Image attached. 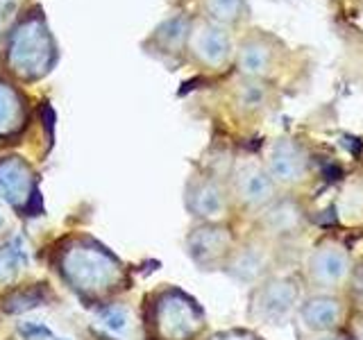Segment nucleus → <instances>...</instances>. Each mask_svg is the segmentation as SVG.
<instances>
[{
    "label": "nucleus",
    "mask_w": 363,
    "mask_h": 340,
    "mask_svg": "<svg viewBox=\"0 0 363 340\" xmlns=\"http://www.w3.org/2000/svg\"><path fill=\"white\" fill-rule=\"evenodd\" d=\"M311 270L318 281L334 283L345 275L347 256L340 247H323L315 252V256L311 261Z\"/></svg>",
    "instance_id": "10"
},
{
    "label": "nucleus",
    "mask_w": 363,
    "mask_h": 340,
    "mask_svg": "<svg viewBox=\"0 0 363 340\" xmlns=\"http://www.w3.org/2000/svg\"><path fill=\"white\" fill-rule=\"evenodd\" d=\"M275 48L264 37H250L236 50V64L247 79L266 77L275 68Z\"/></svg>",
    "instance_id": "7"
},
{
    "label": "nucleus",
    "mask_w": 363,
    "mask_h": 340,
    "mask_svg": "<svg viewBox=\"0 0 363 340\" xmlns=\"http://www.w3.org/2000/svg\"><path fill=\"white\" fill-rule=\"evenodd\" d=\"M300 220H302V213H300V209L295 207L293 202H279L266 215V225L275 234H289V232H293L295 227L300 225Z\"/></svg>",
    "instance_id": "17"
},
{
    "label": "nucleus",
    "mask_w": 363,
    "mask_h": 340,
    "mask_svg": "<svg viewBox=\"0 0 363 340\" xmlns=\"http://www.w3.org/2000/svg\"><path fill=\"white\" fill-rule=\"evenodd\" d=\"M189 204L198 215H218L223 211V193L213 181H200L193 186Z\"/></svg>",
    "instance_id": "11"
},
{
    "label": "nucleus",
    "mask_w": 363,
    "mask_h": 340,
    "mask_svg": "<svg viewBox=\"0 0 363 340\" xmlns=\"http://www.w3.org/2000/svg\"><path fill=\"white\" fill-rule=\"evenodd\" d=\"M338 304L334 300H311L304 309L306 324L313 329H329L338 320Z\"/></svg>",
    "instance_id": "18"
},
{
    "label": "nucleus",
    "mask_w": 363,
    "mask_h": 340,
    "mask_svg": "<svg viewBox=\"0 0 363 340\" xmlns=\"http://www.w3.org/2000/svg\"><path fill=\"white\" fill-rule=\"evenodd\" d=\"M45 300H48V290H45V286L43 283H34V286H30L26 290L11 293L3 302V309L7 313H23V311L37 309V306L43 304Z\"/></svg>",
    "instance_id": "16"
},
{
    "label": "nucleus",
    "mask_w": 363,
    "mask_h": 340,
    "mask_svg": "<svg viewBox=\"0 0 363 340\" xmlns=\"http://www.w3.org/2000/svg\"><path fill=\"white\" fill-rule=\"evenodd\" d=\"M0 225H3V220H0Z\"/></svg>",
    "instance_id": "24"
},
{
    "label": "nucleus",
    "mask_w": 363,
    "mask_h": 340,
    "mask_svg": "<svg viewBox=\"0 0 363 340\" xmlns=\"http://www.w3.org/2000/svg\"><path fill=\"white\" fill-rule=\"evenodd\" d=\"M62 340H66V338H62Z\"/></svg>",
    "instance_id": "25"
},
{
    "label": "nucleus",
    "mask_w": 363,
    "mask_h": 340,
    "mask_svg": "<svg viewBox=\"0 0 363 340\" xmlns=\"http://www.w3.org/2000/svg\"><path fill=\"white\" fill-rule=\"evenodd\" d=\"M21 334L23 336H28L30 340H37V338H50V329H45V327H41V324H32V322H28V324H23L21 327Z\"/></svg>",
    "instance_id": "22"
},
{
    "label": "nucleus",
    "mask_w": 363,
    "mask_h": 340,
    "mask_svg": "<svg viewBox=\"0 0 363 340\" xmlns=\"http://www.w3.org/2000/svg\"><path fill=\"white\" fill-rule=\"evenodd\" d=\"M26 249L18 238L0 247V283H9L18 277V272L26 268Z\"/></svg>",
    "instance_id": "13"
},
{
    "label": "nucleus",
    "mask_w": 363,
    "mask_h": 340,
    "mask_svg": "<svg viewBox=\"0 0 363 340\" xmlns=\"http://www.w3.org/2000/svg\"><path fill=\"white\" fill-rule=\"evenodd\" d=\"M34 188V175L26 162H21L18 157L0 159V191L11 204L26 209Z\"/></svg>",
    "instance_id": "5"
},
{
    "label": "nucleus",
    "mask_w": 363,
    "mask_h": 340,
    "mask_svg": "<svg viewBox=\"0 0 363 340\" xmlns=\"http://www.w3.org/2000/svg\"><path fill=\"white\" fill-rule=\"evenodd\" d=\"M159 327L170 340H186L200 327V313L182 295H168L159 304Z\"/></svg>",
    "instance_id": "4"
},
{
    "label": "nucleus",
    "mask_w": 363,
    "mask_h": 340,
    "mask_svg": "<svg viewBox=\"0 0 363 340\" xmlns=\"http://www.w3.org/2000/svg\"><path fill=\"white\" fill-rule=\"evenodd\" d=\"M55 43L50 32L45 30L43 18L30 16L21 23L9 43V64L21 77H41L55 64Z\"/></svg>",
    "instance_id": "1"
},
{
    "label": "nucleus",
    "mask_w": 363,
    "mask_h": 340,
    "mask_svg": "<svg viewBox=\"0 0 363 340\" xmlns=\"http://www.w3.org/2000/svg\"><path fill=\"white\" fill-rule=\"evenodd\" d=\"M261 268H264V254L257 252V249H245L243 254H238L236 264H234V272L241 279H252L257 275H261Z\"/></svg>",
    "instance_id": "19"
},
{
    "label": "nucleus",
    "mask_w": 363,
    "mask_h": 340,
    "mask_svg": "<svg viewBox=\"0 0 363 340\" xmlns=\"http://www.w3.org/2000/svg\"><path fill=\"white\" fill-rule=\"evenodd\" d=\"M272 177L266 173V168L257 162H245L236 170V193L245 204L259 207L272 198Z\"/></svg>",
    "instance_id": "8"
},
{
    "label": "nucleus",
    "mask_w": 363,
    "mask_h": 340,
    "mask_svg": "<svg viewBox=\"0 0 363 340\" xmlns=\"http://www.w3.org/2000/svg\"><path fill=\"white\" fill-rule=\"evenodd\" d=\"M204 11L218 26H232L245 14V0H202Z\"/></svg>",
    "instance_id": "14"
},
{
    "label": "nucleus",
    "mask_w": 363,
    "mask_h": 340,
    "mask_svg": "<svg viewBox=\"0 0 363 340\" xmlns=\"http://www.w3.org/2000/svg\"><path fill=\"white\" fill-rule=\"evenodd\" d=\"M64 272L75 288L100 290L116 279L118 266L100 247H75L64 259Z\"/></svg>",
    "instance_id": "2"
},
{
    "label": "nucleus",
    "mask_w": 363,
    "mask_h": 340,
    "mask_svg": "<svg viewBox=\"0 0 363 340\" xmlns=\"http://www.w3.org/2000/svg\"><path fill=\"white\" fill-rule=\"evenodd\" d=\"M227 247V236L223 230H198L191 236V254L198 261L216 259Z\"/></svg>",
    "instance_id": "12"
},
{
    "label": "nucleus",
    "mask_w": 363,
    "mask_h": 340,
    "mask_svg": "<svg viewBox=\"0 0 363 340\" xmlns=\"http://www.w3.org/2000/svg\"><path fill=\"white\" fill-rule=\"evenodd\" d=\"M191 52L196 55V60L209 68H220L232 57V37L225 30V26H218L213 21H202L191 30L189 37Z\"/></svg>",
    "instance_id": "3"
},
{
    "label": "nucleus",
    "mask_w": 363,
    "mask_h": 340,
    "mask_svg": "<svg viewBox=\"0 0 363 340\" xmlns=\"http://www.w3.org/2000/svg\"><path fill=\"white\" fill-rule=\"evenodd\" d=\"M238 105L245 107V109H259L261 105H264V100H266V91H264V84H259L257 79H247L245 84L238 86Z\"/></svg>",
    "instance_id": "20"
},
{
    "label": "nucleus",
    "mask_w": 363,
    "mask_h": 340,
    "mask_svg": "<svg viewBox=\"0 0 363 340\" xmlns=\"http://www.w3.org/2000/svg\"><path fill=\"white\" fill-rule=\"evenodd\" d=\"M23 118H26V109H23L21 96L11 84L0 82V136L16 134L23 128Z\"/></svg>",
    "instance_id": "9"
},
{
    "label": "nucleus",
    "mask_w": 363,
    "mask_h": 340,
    "mask_svg": "<svg viewBox=\"0 0 363 340\" xmlns=\"http://www.w3.org/2000/svg\"><path fill=\"white\" fill-rule=\"evenodd\" d=\"M218 340H250V338H218Z\"/></svg>",
    "instance_id": "23"
},
{
    "label": "nucleus",
    "mask_w": 363,
    "mask_h": 340,
    "mask_svg": "<svg viewBox=\"0 0 363 340\" xmlns=\"http://www.w3.org/2000/svg\"><path fill=\"white\" fill-rule=\"evenodd\" d=\"M102 320H105L107 327H111L113 332H121L125 322H128V317H125V313L118 309V306H109V309L102 311Z\"/></svg>",
    "instance_id": "21"
},
{
    "label": "nucleus",
    "mask_w": 363,
    "mask_h": 340,
    "mask_svg": "<svg viewBox=\"0 0 363 340\" xmlns=\"http://www.w3.org/2000/svg\"><path fill=\"white\" fill-rule=\"evenodd\" d=\"M295 300V290L289 283H270V286L261 293V306H264V315H281L286 313Z\"/></svg>",
    "instance_id": "15"
},
{
    "label": "nucleus",
    "mask_w": 363,
    "mask_h": 340,
    "mask_svg": "<svg viewBox=\"0 0 363 340\" xmlns=\"http://www.w3.org/2000/svg\"><path fill=\"white\" fill-rule=\"evenodd\" d=\"M306 175V154L291 139H279L270 150V177L293 184Z\"/></svg>",
    "instance_id": "6"
}]
</instances>
